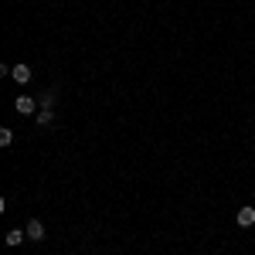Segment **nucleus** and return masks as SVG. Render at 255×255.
<instances>
[{
  "instance_id": "obj_1",
  "label": "nucleus",
  "mask_w": 255,
  "mask_h": 255,
  "mask_svg": "<svg viewBox=\"0 0 255 255\" xmlns=\"http://www.w3.org/2000/svg\"><path fill=\"white\" fill-rule=\"evenodd\" d=\"M34 106H38V99H31V96H17V99H14V109L24 113V116H27V113H34Z\"/></svg>"
},
{
  "instance_id": "obj_2",
  "label": "nucleus",
  "mask_w": 255,
  "mask_h": 255,
  "mask_svg": "<svg viewBox=\"0 0 255 255\" xmlns=\"http://www.w3.org/2000/svg\"><path fill=\"white\" fill-rule=\"evenodd\" d=\"M10 79L17 82V85H27V82L34 79V75H31V68H27V65H14V72H10Z\"/></svg>"
},
{
  "instance_id": "obj_3",
  "label": "nucleus",
  "mask_w": 255,
  "mask_h": 255,
  "mask_svg": "<svg viewBox=\"0 0 255 255\" xmlns=\"http://www.w3.org/2000/svg\"><path fill=\"white\" fill-rule=\"evenodd\" d=\"M24 232H27V242H41V238H44V225L34 218V221H27V228H24Z\"/></svg>"
},
{
  "instance_id": "obj_4",
  "label": "nucleus",
  "mask_w": 255,
  "mask_h": 255,
  "mask_svg": "<svg viewBox=\"0 0 255 255\" xmlns=\"http://www.w3.org/2000/svg\"><path fill=\"white\" fill-rule=\"evenodd\" d=\"M238 225H242V228H252V225H255V208L245 204V208L238 211Z\"/></svg>"
},
{
  "instance_id": "obj_5",
  "label": "nucleus",
  "mask_w": 255,
  "mask_h": 255,
  "mask_svg": "<svg viewBox=\"0 0 255 255\" xmlns=\"http://www.w3.org/2000/svg\"><path fill=\"white\" fill-rule=\"evenodd\" d=\"M27 238V232H20V228H14V232H7V245H20Z\"/></svg>"
},
{
  "instance_id": "obj_6",
  "label": "nucleus",
  "mask_w": 255,
  "mask_h": 255,
  "mask_svg": "<svg viewBox=\"0 0 255 255\" xmlns=\"http://www.w3.org/2000/svg\"><path fill=\"white\" fill-rule=\"evenodd\" d=\"M55 99H58V89H48V92L41 96V106H44V109H51V106H55Z\"/></svg>"
},
{
  "instance_id": "obj_7",
  "label": "nucleus",
  "mask_w": 255,
  "mask_h": 255,
  "mask_svg": "<svg viewBox=\"0 0 255 255\" xmlns=\"http://www.w3.org/2000/svg\"><path fill=\"white\" fill-rule=\"evenodd\" d=\"M51 119H55V113H51V109H41V113H38V126H48Z\"/></svg>"
},
{
  "instance_id": "obj_8",
  "label": "nucleus",
  "mask_w": 255,
  "mask_h": 255,
  "mask_svg": "<svg viewBox=\"0 0 255 255\" xmlns=\"http://www.w3.org/2000/svg\"><path fill=\"white\" fill-rule=\"evenodd\" d=\"M14 143V133L10 129H0V146H10Z\"/></svg>"
}]
</instances>
